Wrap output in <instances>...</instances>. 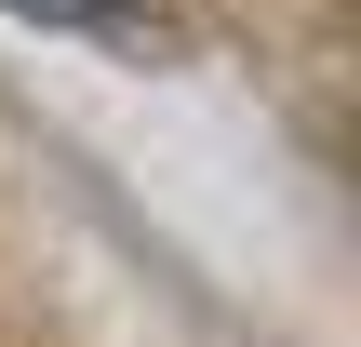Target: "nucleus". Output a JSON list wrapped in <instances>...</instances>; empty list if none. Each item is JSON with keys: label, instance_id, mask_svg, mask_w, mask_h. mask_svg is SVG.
I'll return each mask as SVG.
<instances>
[{"label": "nucleus", "instance_id": "obj_1", "mask_svg": "<svg viewBox=\"0 0 361 347\" xmlns=\"http://www.w3.org/2000/svg\"><path fill=\"white\" fill-rule=\"evenodd\" d=\"M0 13H27V27H94V40H134V27H147V0H0Z\"/></svg>", "mask_w": 361, "mask_h": 347}]
</instances>
